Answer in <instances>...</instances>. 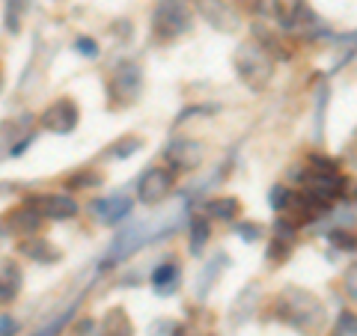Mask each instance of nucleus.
<instances>
[{
	"instance_id": "1",
	"label": "nucleus",
	"mask_w": 357,
	"mask_h": 336,
	"mask_svg": "<svg viewBox=\"0 0 357 336\" xmlns=\"http://www.w3.org/2000/svg\"><path fill=\"white\" fill-rule=\"evenodd\" d=\"M274 316L304 336H316L325 328V304L307 289L289 286L274 300Z\"/></svg>"
},
{
	"instance_id": "2",
	"label": "nucleus",
	"mask_w": 357,
	"mask_h": 336,
	"mask_svg": "<svg viewBox=\"0 0 357 336\" xmlns=\"http://www.w3.org/2000/svg\"><path fill=\"white\" fill-rule=\"evenodd\" d=\"M232 66H236L241 84L250 86L253 93H262L274 77V57L262 42H241L236 48V57H232Z\"/></svg>"
},
{
	"instance_id": "3",
	"label": "nucleus",
	"mask_w": 357,
	"mask_h": 336,
	"mask_svg": "<svg viewBox=\"0 0 357 336\" xmlns=\"http://www.w3.org/2000/svg\"><path fill=\"white\" fill-rule=\"evenodd\" d=\"M194 3L191 0H158L152 13V36L161 42H173L185 36L194 24Z\"/></svg>"
},
{
	"instance_id": "4",
	"label": "nucleus",
	"mask_w": 357,
	"mask_h": 336,
	"mask_svg": "<svg viewBox=\"0 0 357 336\" xmlns=\"http://www.w3.org/2000/svg\"><path fill=\"white\" fill-rule=\"evenodd\" d=\"M143 93V72L137 63H119L114 75L107 77V96L110 102H114V107H126V105H134Z\"/></svg>"
},
{
	"instance_id": "5",
	"label": "nucleus",
	"mask_w": 357,
	"mask_h": 336,
	"mask_svg": "<svg viewBox=\"0 0 357 336\" xmlns=\"http://www.w3.org/2000/svg\"><path fill=\"white\" fill-rule=\"evenodd\" d=\"M274 3V18L277 24H280L283 30H298L307 36V27H312V36H319L321 27H319V18L310 13L307 0H271Z\"/></svg>"
},
{
	"instance_id": "6",
	"label": "nucleus",
	"mask_w": 357,
	"mask_h": 336,
	"mask_svg": "<svg viewBox=\"0 0 357 336\" xmlns=\"http://www.w3.org/2000/svg\"><path fill=\"white\" fill-rule=\"evenodd\" d=\"M194 9L208 27H215L218 33H236L241 27V15L238 9L227 3V0H194Z\"/></svg>"
},
{
	"instance_id": "7",
	"label": "nucleus",
	"mask_w": 357,
	"mask_h": 336,
	"mask_svg": "<svg viewBox=\"0 0 357 336\" xmlns=\"http://www.w3.org/2000/svg\"><path fill=\"white\" fill-rule=\"evenodd\" d=\"M173 185H176L173 170H167V167H149L137 182V197H140V203L155 206L173 194Z\"/></svg>"
},
{
	"instance_id": "8",
	"label": "nucleus",
	"mask_w": 357,
	"mask_h": 336,
	"mask_svg": "<svg viewBox=\"0 0 357 336\" xmlns=\"http://www.w3.org/2000/svg\"><path fill=\"white\" fill-rule=\"evenodd\" d=\"M203 155H206L203 143L182 137V140H173L170 146H167L164 158H167V164H170V170H178V173H191V170H197V167L203 164Z\"/></svg>"
},
{
	"instance_id": "9",
	"label": "nucleus",
	"mask_w": 357,
	"mask_h": 336,
	"mask_svg": "<svg viewBox=\"0 0 357 336\" xmlns=\"http://www.w3.org/2000/svg\"><path fill=\"white\" fill-rule=\"evenodd\" d=\"M77 105L72 102V98H60V102H54L45 114L39 116L42 128L45 131H54V134H69L77 128Z\"/></svg>"
},
{
	"instance_id": "10",
	"label": "nucleus",
	"mask_w": 357,
	"mask_h": 336,
	"mask_svg": "<svg viewBox=\"0 0 357 336\" xmlns=\"http://www.w3.org/2000/svg\"><path fill=\"white\" fill-rule=\"evenodd\" d=\"M27 203L48 220H69L77 215V203L69 194H42V197H30Z\"/></svg>"
},
{
	"instance_id": "11",
	"label": "nucleus",
	"mask_w": 357,
	"mask_h": 336,
	"mask_svg": "<svg viewBox=\"0 0 357 336\" xmlns=\"http://www.w3.org/2000/svg\"><path fill=\"white\" fill-rule=\"evenodd\" d=\"M39 223H42V215H39V211L33 208L30 203H21L18 208H13V211L6 215V227H9V232L24 235V238H30V235H36Z\"/></svg>"
},
{
	"instance_id": "12",
	"label": "nucleus",
	"mask_w": 357,
	"mask_h": 336,
	"mask_svg": "<svg viewBox=\"0 0 357 336\" xmlns=\"http://www.w3.org/2000/svg\"><path fill=\"white\" fill-rule=\"evenodd\" d=\"M93 211L98 215V220L105 223H119L131 215V197H107L93 203Z\"/></svg>"
},
{
	"instance_id": "13",
	"label": "nucleus",
	"mask_w": 357,
	"mask_h": 336,
	"mask_svg": "<svg viewBox=\"0 0 357 336\" xmlns=\"http://www.w3.org/2000/svg\"><path fill=\"white\" fill-rule=\"evenodd\" d=\"M21 292V271L15 262L0 259V307L13 304Z\"/></svg>"
},
{
	"instance_id": "14",
	"label": "nucleus",
	"mask_w": 357,
	"mask_h": 336,
	"mask_svg": "<svg viewBox=\"0 0 357 336\" xmlns=\"http://www.w3.org/2000/svg\"><path fill=\"white\" fill-rule=\"evenodd\" d=\"M18 250L27 256V259H33V262H39V265H51V262H57L60 259V250L54 247L51 241H45V238H30L27 241H21L18 244Z\"/></svg>"
},
{
	"instance_id": "15",
	"label": "nucleus",
	"mask_w": 357,
	"mask_h": 336,
	"mask_svg": "<svg viewBox=\"0 0 357 336\" xmlns=\"http://www.w3.org/2000/svg\"><path fill=\"white\" fill-rule=\"evenodd\" d=\"M203 215L211 220H236L241 215V203L236 197H215L203 206Z\"/></svg>"
},
{
	"instance_id": "16",
	"label": "nucleus",
	"mask_w": 357,
	"mask_h": 336,
	"mask_svg": "<svg viewBox=\"0 0 357 336\" xmlns=\"http://www.w3.org/2000/svg\"><path fill=\"white\" fill-rule=\"evenodd\" d=\"M98 336H134V324H131V319H128V312L119 310V307H114V310H110L107 316H105Z\"/></svg>"
},
{
	"instance_id": "17",
	"label": "nucleus",
	"mask_w": 357,
	"mask_h": 336,
	"mask_svg": "<svg viewBox=\"0 0 357 336\" xmlns=\"http://www.w3.org/2000/svg\"><path fill=\"white\" fill-rule=\"evenodd\" d=\"M152 286H155V292L158 295H170L173 289L178 286V265L173 262H164L155 268V274H152Z\"/></svg>"
},
{
	"instance_id": "18",
	"label": "nucleus",
	"mask_w": 357,
	"mask_h": 336,
	"mask_svg": "<svg viewBox=\"0 0 357 336\" xmlns=\"http://www.w3.org/2000/svg\"><path fill=\"white\" fill-rule=\"evenodd\" d=\"M206 241H208V220L199 215V217L191 220V253H194V256L203 253Z\"/></svg>"
},
{
	"instance_id": "19",
	"label": "nucleus",
	"mask_w": 357,
	"mask_h": 336,
	"mask_svg": "<svg viewBox=\"0 0 357 336\" xmlns=\"http://www.w3.org/2000/svg\"><path fill=\"white\" fill-rule=\"evenodd\" d=\"M21 15H24V0H6V15H3V27L9 33L21 30Z\"/></svg>"
},
{
	"instance_id": "20",
	"label": "nucleus",
	"mask_w": 357,
	"mask_h": 336,
	"mask_svg": "<svg viewBox=\"0 0 357 336\" xmlns=\"http://www.w3.org/2000/svg\"><path fill=\"white\" fill-rule=\"evenodd\" d=\"M289 253H292V238H280V235H274V241L268 244V262L280 265L283 259H289Z\"/></svg>"
},
{
	"instance_id": "21",
	"label": "nucleus",
	"mask_w": 357,
	"mask_h": 336,
	"mask_svg": "<svg viewBox=\"0 0 357 336\" xmlns=\"http://www.w3.org/2000/svg\"><path fill=\"white\" fill-rule=\"evenodd\" d=\"M292 197L295 194H289V188H283V185H274L271 190H268V203H271L274 211H286L289 206H292Z\"/></svg>"
},
{
	"instance_id": "22",
	"label": "nucleus",
	"mask_w": 357,
	"mask_h": 336,
	"mask_svg": "<svg viewBox=\"0 0 357 336\" xmlns=\"http://www.w3.org/2000/svg\"><path fill=\"white\" fill-rule=\"evenodd\" d=\"M328 241L333 244L337 250H357V235L354 232H345V229H333L331 235H328Z\"/></svg>"
},
{
	"instance_id": "23",
	"label": "nucleus",
	"mask_w": 357,
	"mask_h": 336,
	"mask_svg": "<svg viewBox=\"0 0 357 336\" xmlns=\"http://www.w3.org/2000/svg\"><path fill=\"white\" fill-rule=\"evenodd\" d=\"M102 185V176L98 173H89V170H84V173H77V176H72L69 182H66V188H98Z\"/></svg>"
},
{
	"instance_id": "24",
	"label": "nucleus",
	"mask_w": 357,
	"mask_h": 336,
	"mask_svg": "<svg viewBox=\"0 0 357 336\" xmlns=\"http://www.w3.org/2000/svg\"><path fill=\"white\" fill-rule=\"evenodd\" d=\"M333 336H357V316L354 312H342V316L337 319Z\"/></svg>"
},
{
	"instance_id": "25",
	"label": "nucleus",
	"mask_w": 357,
	"mask_h": 336,
	"mask_svg": "<svg viewBox=\"0 0 357 336\" xmlns=\"http://www.w3.org/2000/svg\"><path fill=\"white\" fill-rule=\"evenodd\" d=\"M149 336H185V328L182 324H176V321H155L152 328H149Z\"/></svg>"
},
{
	"instance_id": "26",
	"label": "nucleus",
	"mask_w": 357,
	"mask_h": 336,
	"mask_svg": "<svg viewBox=\"0 0 357 336\" xmlns=\"http://www.w3.org/2000/svg\"><path fill=\"white\" fill-rule=\"evenodd\" d=\"M236 229H238V235H241L244 241H259L262 235H265V229L259 227V223H238Z\"/></svg>"
},
{
	"instance_id": "27",
	"label": "nucleus",
	"mask_w": 357,
	"mask_h": 336,
	"mask_svg": "<svg viewBox=\"0 0 357 336\" xmlns=\"http://www.w3.org/2000/svg\"><path fill=\"white\" fill-rule=\"evenodd\" d=\"M75 48H77V54H84V57H98V45H96V39H89V36H81L75 42Z\"/></svg>"
},
{
	"instance_id": "28",
	"label": "nucleus",
	"mask_w": 357,
	"mask_h": 336,
	"mask_svg": "<svg viewBox=\"0 0 357 336\" xmlns=\"http://www.w3.org/2000/svg\"><path fill=\"white\" fill-rule=\"evenodd\" d=\"M116 146H119V149H114V155H116V158H126V155H131V152L140 149V140H137V137H126V140H119Z\"/></svg>"
},
{
	"instance_id": "29",
	"label": "nucleus",
	"mask_w": 357,
	"mask_h": 336,
	"mask_svg": "<svg viewBox=\"0 0 357 336\" xmlns=\"http://www.w3.org/2000/svg\"><path fill=\"white\" fill-rule=\"evenodd\" d=\"M345 292H349V298L357 300V265H351L349 271H345Z\"/></svg>"
},
{
	"instance_id": "30",
	"label": "nucleus",
	"mask_w": 357,
	"mask_h": 336,
	"mask_svg": "<svg viewBox=\"0 0 357 336\" xmlns=\"http://www.w3.org/2000/svg\"><path fill=\"white\" fill-rule=\"evenodd\" d=\"M345 161H349L354 170H357V128H354V134L349 137V146H345Z\"/></svg>"
},
{
	"instance_id": "31",
	"label": "nucleus",
	"mask_w": 357,
	"mask_h": 336,
	"mask_svg": "<svg viewBox=\"0 0 357 336\" xmlns=\"http://www.w3.org/2000/svg\"><path fill=\"white\" fill-rule=\"evenodd\" d=\"M93 328H96V324H93V319H81V321L75 324V330H72V333H75V336H86V333L93 330Z\"/></svg>"
},
{
	"instance_id": "32",
	"label": "nucleus",
	"mask_w": 357,
	"mask_h": 336,
	"mask_svg": "<svg viewBox=\"0 0 357 336\" xmlns=\"http://www.w3.org/2000/svg\"><path fill=\"white\" fill-rule=\"evenodd\" d=\"M15 328H18V324L13 319H0V336H13Z\"/></svg>"
}]
</instances>
